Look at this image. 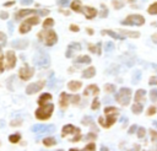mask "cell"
Returning a JSON list of instances; mask_svg holds the SVG:
<instances>
[{"mask_svg": "<svg viewBox=\"0 0 157 151\" xmlns=\"http://www.w3.org/2000/svg\"><path fill=\"white\" fill-rule=\"evenodd\" d=\"M104 113H105V119H104L103 117H101V118H98V123H99L103 128H109V126H112V125L117 122L119 110H118L115 107L109 106V107H105V108H104Z\"/></svg>", "mask_w": 157, "mask_h": 151, "instance_id": "6da1fadb", "label": "cell"}, {"mask_svg": "<svg viewBox=\"0 0 157 151\" xmlns=\"http://www.w3.org/2000/svg\"><path fill=\"white\" fill-rule=\"evenodd\" d=\"M38 39L40 42H43L47 47H52L58 41V36L56 33L53 31V29H48V28H44L43 31H40L38 33Z\"/></svg>", "mask_w": 157, "mask_h": 151, "instance_id": "7a4b0ae2", "label": "cell"}, {"mask_svg": "<svg viewBox=\"0 0 157 151\" xmlns=\"http://www.w3.org/2000/svg\"><path fill=\"white\" fill-rule=\"evenodd\" d=\"M70 5H71V9H72L75 12H83L85 16H86L87 18H90V20L93 18V17H96L97 14H98V11H97L96 9H93V7H90V6L82 7L80 1H72Z\"/></svg>", "mask_w": 157, "mask_h": 151, "instance_id": "3957f363", "label": "cell"}, {"mask_svg": "<svg viewBox=\"0 0 157 151\" xmlns=\"http://www.w3.org/2000/svg\"><path fill=\"white\" fill-rule=\"evenodd\" d=\"M53 110H54L53 103H45V104L40 106V107L36 110V118L39 119V120H45V119L50 118Z\"/></svg>", "mask_w": 157, "mask_h": 151, "instance_id": "277c9868", "label": "cell"}, {"mask_svg": "<svg viewBox=\"0 0 157 151\" xmlns=\"http://www.w3.org/2000/svg\"><path fill=\"white\" fill-rule=\"evenodd\" d=\"M33 63H34V65H37V66H39V68H42V69H45V68L49 66L50 59H49V55H48L45 52L38 50V52L36 53V55L33 56Z\"/></svg>", "mask_w": 157, "mask_h": 151, "instance_id": "5b68a950", "label": "cell"}, {"mask_svg": "<svg viewBox=\"0 0 157 151\" xmlns=\"http://www.w3.org/2000/svg\"><path fill=\"white\" fill-rule=\"evenodd\" d=\"M131 98V90L128 87H121L115 95V101L121 106H128Z\"/></svg>", "mask_w": 157, "mask_h": 151, "instance_id": "8992f818", "label": "cell"}, {"mask_svg": "<svg viewBox=\"0 0 157 151\" xmlns=\"http://www.w3.org/2000/svg\"><path fill=\"white\" fill-rule=\"evenodd\" d=\"M61 135H63V136H67V135L75 136V137H74V142L81 140V131H80V129L76 128V126H74L72 124H66V125H64V126H63Z\"/></svg>", "mask_w": 157, "mask_h": 151, "instance_id": "52a82bcc", "label": "cell"}, {"mask_svg": "<svg viewBox=\"0 0 157 151\" xmlns=\"http://www.w3.org/2000/svg\"><path fill=\"white\" fill-rule=\"evenodd\" d=\"M121 23L128 26H141L145 23V18L141 15H129L125 20L121 21Z\"/></svg>", "mask_w": 157, "mask_h": 151, "instance_id": "ba28073f", "label": "cell"}, {"mask_svg": "<svg viewBox=\"0 0 157 151\" xmlns=\"http://www.w3.org/2000/svg\"><path fill=\"white\" fill-rule=\"evenodd\" d=\"M37 23H39V17H37V16H33V17H29V18H27V20H26L23 23H21V26H20V33L25 34V33L29 32L31 27H32L33 25H37Z\"/></svg>", "mask_w": 157, "mask_h": 151, "instance_id": "9c48e42d", "label": "cell"}, {"mask_svg": "<svg viewBox=\"0 0 157 151\" xmlns=\"http://www.w3.org/2000/svg\"><path fill=\"white\" fill-rule=\"evenodd\" d=\"M31 130L33 133H53L55 131V125L50 124V125H44V124H34Z\"/></svg>", "mask_w": 157, "mask_h": 151, "instance_id": "30bf717a", "label": "cell"}, {"mask_svg": "<svg viewBox=\"0 0 157 151\" xmlns=\"http://www.w3.org/2000/svg\"><path fill=\"white\" fill-rule=\"evenodd\" d=\"M33 74H34L33 68L28 66L27 64L23 65V66L20 69V71H18V75H20V77H21L22 80H28V79H31V77L33 76Z\"/></svg>", "mask_w": 157, "mask_h": 151, "instance_id": "8fae6325", "label": "cell"}, {"mask_svg": "<svg viewBox=\"0 0 157 151\" xmlns=\"http://www.w3.org/2000/svg\"><path fill=\"white\" fill-rule=\"evenodd\" d=\"M43 87H44V81H38V82L29 83V85L26 87V93H27V95H33V93L38 92L39 90H42Z\"/></svg>", "mask_w": 157, "mask_h": 151, "instance_id": "7c38bea8", "label": "cell"}, {"mask_svg": "<svg viewBox=\"0 0 157 151\" xmlns=\"http://www.w3.org/2000/svg\"><path fill=\"white\" fill-rule=\"evenodd\" d=\"M16 65V55L12 50L6 52V68L7 69H13Z\"/></svg>", "mask_w": 157, "mask_h": 151, "instance_id": "4fadbf2b", "label": "cell"}, {"mask_svg": "<svg viewBox=\"0 0 157 151\" xmlns=\"http://www.w3.org/2000/svg\"><path fill=\"white\" fill-rule=\"evenodd\" d=\"M28 41L27 39H16V41H12L11 42V47L15 48V49H26L28 47Z\"/></svg>", "mask_w": 157, "mask_h": 151, "instance_id": "5bb4252c", "label": "cell"}, {"mask_svg": "<svg viewBox=\"0 0 157 151\" xmlns=\"http://www.w3.org/2000/svg\"><path fill=\"white\" fill-rule=\"evenodd\" d=\"M80 49H81V44H80V43L74 42V43L69 44L67 50H66V53H65L66 58H71V56H72V54H74V52H75V50H80Z\"/></svg>", "mask_w": 157, "mask_h": 151, "instance_id": "9a60e30c", "label": "cell"}, {"mask_svg": "<svg viewBox=\"0 0 157 151\" xmlns=\"http://www.w3.org/2000/svg\"><path fill=\"white\" fill-rule=\"evenodd\" d=\"M29 14H38V11H37V10H29V9L20 10L18 12H16V14H15V20H20V18H22V17H25V16L29 15Z\"/></svg>", "mask_w": 157, "mask_h": 151, "instance_id": "2e32d148", "label": "cell"}, {"mask_svg": "<svg viewBox=\"0 0 157 151\" xmlns=\"http://www.w3.org/2000/svg\"><path fill=\"white\" fill-rule=\"evenodd\" d=\"M98 92H99V90H98V87H97L96 85H90V86H87V88L83 91V95H85V96H88V95L92 93V95L97 96Z\"/></svg>", "mask_w": 157, "mask_h": 151, "instance_id": "e0dca14e", "label": "cell"}, {"mask_svg": "<svg viewBox=\"0 0 157 151\" xmlns=\"http://www.w3.org/2000/svg\"><path fill=\"white\" fill-rule=\"evenodd\" d=\"M59 104H60V107H63V108H65V107L69 104V95H67V93H65V92H61V93H60Z\"/></svg>", "mask_w": 157, "mask_h": 151, "instance_id": "ac0fdd59", "label": "cell"}, {"mask_svg": "<svg viewBox=\"0 0 157 151\" xmlns=\"http://www.w3.org/2000/svg\"><path fill=\"white\" fill-rule=\"evenodd\" d=\"M94 74H96V69H94L93 66H90L88 69L83 70V72H82V77H83V79H91V77L94 76Z\"/></svg>", "mask_w": 157, "mask_h": 151, "instance_id": "d6986e66", "label": "cell"}, {"mask_svg": "<svg viewBox=\"0 0 157 151\" xmlns=\"http://www.w3.org/2000/svg\"><path fill=\"white\" fill-rule=\"evenodd\" d=\"M50 99H52V95H50V93H42L40 97L38 98V104H39V106H43V104H45L47 102H49Z\"/></svg>", "mask_w": 157, "mask_h": 151, "instance_id": "ffe728a7", "label": "cell"}, {"mask_svg": "<svg viewBox=\"0 0 157 151\" xmlns=\"http://www.w3.org/2000/svg\"><path fill=\"white\" fill-rule=\"evenodd\" d=\"M75 64H90L91 63V58L88 55H81L78 58H76L74 60Z\"/></svg>", "mask_w": 157, "mask_h": 151, "instance_id": "44dd1931", "label": "cell"}, {"mask_svg": "<svg viewBox=\"0 0 157 151\" xmlns=\"http://www.w3.org/2000/svg\"><path fill=\"white\" fill-rule=\"evenodd\" d=\"M145 96H146V91L145 90H137L136 91V93H135V102L136 103H140L141 101H144L145 99Z\"/></svg>", "mask_w": 157, "mask_h": 151, "instance_id": "7402d4cb", "label": "cell"}, {"mask_svg": "<svg viewBox=\"0 0 157 151\" xmlns=\"http://www.w3.org/2000/svg\"><path fill=\"white\" fill-rule=\"evenodd\" d=\"M101 47H102V43L101 42H98L97 44H88V50L99 55L101 54Z\"/></svg>", "mask_w": 157, "mask_h": 151, "instance_id": "603a6c76", "label": "cell"}, {"mask_svg": "<svg viewBox=\"0 0 157 151\" xmlns=\"http://www.w3.org/2000/svg\"><path fill=\"white\" fill-rule=\"evenodd\" d=\"M81 86H82V83H81L80 81H70V82L67 83V87H69V90H71V91H78Z\"/></svg>", "mask_w": 157, "mask_h": 151, "instance_id": "cb8c5ba5", "label": "cell"}, {"mask_svg": "<svg viewBox=\"0 0 157 151\" xmlns=\"http://www.w3.org/2000/svg\"><path fill=\"white\" fill-rule=\"evenodd\" d=\"M102 34H108V36H110V37H112V38H114V39H120V41H123V39H124V37H123V36H120V34L115 33L114 31H102Z\"/></svg>", "mask_w": 157, "mask_h": 151, "instance_id": "d4e9b609", "label": "cell"}, {"mask_svg": "<svg viewBox=\"0 0 157 151\" xmlns=\"http://www.w3.org/2000/svg\"><path fill=\"white\" fill-rule=\"evenodd\" d=\"M140 80H141V71H140V70H135L134 74H132V80H131V82H132L134 85H136Z\"/></svg>", "mask_w": 157, "mask_h": 151, "instance_id": "484cf974", "label": "cell"}, {"mask_svg": "<svg viewBox=\"0 0 157 151\" xmlns=\"http://www.w3.org/2000/svg\"><path fill=\"white\" fill-rule=\"evenodd\" d=\"M43 144H44L45 146H54V145L56 144V140H55L53 136H49V137H45V139L43 140Z\"/></svg>", "mask_w": 157, "mask_h": 151, "instance_id": "4316f807", "label": "cell"}, {"mask_svg": "<svg viewBox=\"0 0 157 151\" xmlns=\"http://www.w3.org/2000/svg\"><path fill=\"white\" fill-rule=\"evenodd\" d=\"M131 110H132V113H135V114H140V113L142 112V104H141V103H135V104H132Z\"/></svg>", "mask_w": 157, "mask_h": 151, "instance_id": "83f0119b", "label": "cell"}, {"mask_svg": "<svg viewBox=\"0 0 157 151\" xmlns=\"http://www.w3.org/2000/svg\"><path fill=\"white\" fill-rule=\"evenodd\" d=\"M96 150V145L94 144H88L86 145V147L83 150H77V149H70V151H94Z\"/></svg>", "mask_w": 157, "mask_h": 151, "instance_id": "f1b7e54d", "label": "cell"}, {"mask_svg": "<svg viewBox=\"0 0 157 151\" xmlns=\"http://www.w3.org/2000/svg\"><path fill=\"white\" fill-rule=\"evenodd\" d=\"M121 32L125 34V36H129L131 38H137L140 37V33L139 32H132V31H125V29H121Z\"/></svg>", "mask_w": 157, "mask_h": 151, "instance_id": "f546056e", "label": "cell"}, {"mask_svg": "<svg viewBox=\"0 0 157 151\" xmlns=\"http://www.w3.org/2000/svg\"><path fill=\"white\" fill-rule=\"evenodd\" d=\"M104 50H105L107 53L113 52V50H114V43H113V42H107V43L104 44Z\"/></svg>", "mask_w": 157, "mask_h": 151, "instance_id": "4dcf8cb0", "label": "cell"}, {"mask_svg": "<svg viewBox=\"0 0 157 151\" xmlns=\"http://www.w3.org/2000/svg\"><path fill=\"white\" fill-rule=\"evenodd\" d=\"M69 102H71V103H74V104H77V103L80 102V96H77V95L70 96V95H69Z\"/></svg>", "mask_w": 157, "mask_h": 151, "instance_id": "1f68e13d", "label": "cell"}, {"mask_svg": "<svg viewBox=\"0 0 157 151\" xmlns=\"http://www.w3.org/2000/svg\"><path fill=\"white\" fill-rule=\"evenodd\" d=\"M20 139H21L20 134H12V135L9 136V141L10 142H17V141H20Z\"/></svg>", "mask_w": 157, "mask_h": 151, "instance_id": "d6a6232c", "label": "cell"}, {"mask_svg": "<svg viewBox=\"0 0 157 151\" xmlns=\"http://www.w3.org/2000/svg\"><path fill=\"white\" fill-rule=\"evenodd\" d=\"M145 133H146V130H145L144 126H139V128H137V137L142 139V137L145 136Z\"/></svg>", "mask_w": 157, "mask_h": 151, "instance_id": "836d02e7", "label": "cell"}, {"mask_svg": "<svg viewBox=\"0 0 157 151\" xmlns=\"http://www.w3.org/2000/svg\"><path fill=\"white\" fill-rule=\"evenodd\" d=\"M53 25H54L53 18H47V20L43 22V27H44V28H47V27H52Z\"/></svg>", "mask_w": 157, "mask_h": 151, "instance_id": "e575fe53", "label": "cell"}, {"mask_svg": "<svg viewBox=\"0 0 157 151\" xmlns=\"http://www.w3.org/2000/svg\"><path fill=\"white\" fill-rule=\"evenodd\" d=\"M82 124H91V125H93V119H92V117L86 115V117L82 119Z\"/></svg>", "mask_w": 157, "mask_h": 151, "instance_id": "d590c367", "label": "cell"}, {"mask_svg": "<svg viewBox=\"0 0 157 151\" xmlns=\"http://www.w3.org/2000/svg\"><path fill=\"white\" fill-rule=\"evenodd\" d=\"M157 4L155 2V4H152L151 6H150V9H148V14H151V15H156L157 14Z\"/></svg>", "mask_w": 157, "mask_h": 151, "instance_id": "8d00e7d4", "label": "cell"}, {"mask_svg": "<svg viewBox=\"0 0 157 151\" xmlns=\"http://www.w3.org/2000/svg\"><path fill=\"white\" fill-rule=\"evenodd\" d=\"M150 96H151V101H152V102H156V101H157V90H156V88L151 90Z\"/></svg>", "mask_w": 157, "mask_h": 151, "instance_id": "74e56055", "label": "cell"}, {"mask_svg": "<svg viewBox=\"0 0 157 151\" xmlns=\"http://www.w3.org/2000/svg\"><path fill=\"white\" fill-rule=\"evenodd\" d=\"M104 91H105V92H113V91H115V87H114V85H112V83H107V85L104 86Z\"/></svg>", "mask_w": 157, "mask_h": 151, "instance_id": "f35d334b", "label": "cell"}, {"mask_svg": "<svg viewBox=\"0 0 157 151\" xmlns=\"http://www.w3.org/2000/svg\"><path fill=\"white\" fill-rule=\"evenodd\" d=\"M112 4H113V6H114L117 10H119V9H121V7L124 6V1H113Z\"/></svg>", "mask_w": 157, "mask_h": 151, "instance_id": "ab89813d", "label": "cell"}, {"mask_svg": "<svg viewBox=\"0 0 157 151\" xmlns=\"http://www.w3.org/2000/svg\"><path fill=\"white\" fill-rule=\"evenodd\" d=\"M99 107V101H98V98L96 97L94 99H93V102H92V106H91V108L92 109H97Z\"/></svg>", "mask_w": 157, "mask_h": 151, "instance_id": "60d3db41", "label": "cell"}, {"mask_svg": "<svg viewBox=\"0 0 157 151\" xmlns=\"http://www.w3.org/2000/svg\"><path fill=\"white\" fill-rule=\"evenodd\" d=\"M155 113H156V107L155 106H151L148 108V110H147V115H153Z\"/></svg>", "mask_w": 157, "mask_h": 151, "instance_id": "b9f144b4", "label": "cell"}, {"mask_svg": "<svg viewBox=\"0 0 157 151\" xmlns=\"http://www.w3.org/2000/svg\"><path fill=\"white\" fill-rule=\"evenodd\" d=\"M112 69H109V70H107V72H109V74H117V72H119V70H117V65H112L110 66Z\"/></svg>", "mask_w": 157, "mask_h": 151, "instance_id": "7bdbcfd3", "label": "cell"}, {"mask_svg": "<svg viewBox=\"0 0 157 151\" xmlns=\"http://www.w3.org/2000/svg\"><path fill=\"white\" fill-rule=\"evenodd\" d=\"M86 140H94L96 139V134H93V133H90V134H87L86 135V137H85Z\"/></svg>", "mask_w": 157, "mask_h": 151, "instance_id": "ee69618b", "label": "cell"}, {"mask_svg": "<svg viewBox=\"0 0 157 151\" xmlns=\"http://www.w3.org/2000/svg\"><path fill=\"white\" fill-rule=\"evenodd\" d=\"M108 15V11H107V9H105V6L102 4V14H101V16L102 17H105Z\"/></svg>", "mask_w": 157, "mask_h": 151, "instance_id": "f6af8a7d", "label": "cell"}, {"mask_svg": "<svg viewBox=\"0 0 157 151\" xmlns=\"http://www.w3.org/2000/svg\"><path fill=\"white\" fill-rule=\"evenodd\" d=\"M0 41H1V43H2V45L6 43V36L2 33V32H0Z\"/></svg>", "mask_w": 157, "mask_h": 151, "instance_id": "bcb514c9", "label": "cell"}, {"mask_svg": "<svg viewBox=\"0 0 157 151\" xmlns=\"http://www.w3.org/2000/svg\"><path fill=\"white\" fill-rule=\"evenodd\" d=\"M7 27H9L10 34H12V33H13V23H12V22H9V23H7Z\"/></svg>", "mask_w": 157, "mask_h": 151, "instance_id": "7dc6e473", "label": "cell"}, {"mask_svg": "<svg viewBox=\"0 0 157 151\" xmlns=\"http://www.w3.org/2000/svg\"><path fill=\"white\" fill-rule=\"evenodd\" d=\"M136 129H137V125H136V124H134V125H131V126H130V129L128 130V133H129V134H132Z\"/></svg>", "mask_w": 157, "mask_h": 151, "instance_id": "c3c4849f", "label": "cell"}, {"mask_svg": "<svg viewBox=\"0 0 157 151\" xmlns=\"http://www.w3.org/2000/svg\"><path fill=\"white\" fill-rule=\"evenodd\" d=\"M150 85H156L157 83V77L156 76H152L151 79H150V82H148Z\"/></svg>", "mask_w": 157, "mask_h": 151, "instance_id": "681fc988", "label": "cell"}, {"mask_svg": "<svg viewBox=\"0 0 157 151\" xmlns=\"http://www.w3.org/2000/svg\"><path fill=\"white\" fill-rule=\"evenodd\" d=\"M21 123H22V120H21V119H17V120H12V122H11V125H12V126H16V125H20Z\"/></svg>", "mask_w": 157, "mask_h": 151, "instance_id": "f907efd6", "label": "cell"}, {"mask_svg": "<svg viewBox=\"0 0 157 151\" xmlns=\"http://www.w3.org/2000/svg\"><path fill=\"white\" fill-rule=\"evenodd\" d=\"M4 71V60H2V56L0 54V72Z\"/></svg>", "mask_w": 157, "mask_h": 151, "instance_id": "816d5d0a", "label": "cell"}, {"mask_svg": "<svg viewBox=\"0 0 157 151\" xmlns=\"http://www.w3.org/2000/svg\"><path fill=\"white\" fill-rule=\"evenodd\" d=\"M50 88H54V74L50 75Z\"/></svg>", "mask_w": 157, "mask_h": 151, "instance_id": "f5cc1de1", "label": "cell"}, {"mask_svg": "<svg viewBox=\"0 0 157 151\" xmlns=\"http://www.w3.org/2000/svg\"><path fill=\"white\" fill-rule=\"evenodd\" d=\"M70 29H71V31H74V32H77L80 28H78L76 25H71V26H70Z\"/></svg>", "mask_w": 157, "mask_h": 151, "instance_id": "db71d44e", "label": "cell"}, {"mask_svg": "<svg viewBox=\"0 0 157 151\" xmlns=\"http://www.w3.org/2000/svg\"><path fill=\"white\" fill-rule=\"evenodd\" d=\"M60 6H69V1H59L58 2Z\"/></svg>", "mask_w": 157, "mask_h": 151, "instance_id": "11a10c76", "label": "cell"}, {"mask_svg": "<svg viewBox=\"0 0 157 151\" xmlns=\"http://www.w3.org/2000/svg\"><path fill=\"white\" fill-rule=\"evenodd\" d=\"M0 17L1 18H7L9 15H7V12H0Z\"/></svg>", "mask_w": 157, "mask_h": 151, "instance_id": "9f6ffc18", "label": "cell"}, {"mask_svg": "<svg viewBox=\"0 0 157 151\" xmlns=\"http://www.w3.org/2000/svg\"><path fill=\"white\" fill-rule=\"evenodd\" d=\"M150 133H151V136H152V140L155 141V140H156V131H155V130H151Z\"/></svg>", "mask_w": 157, "mask_h": 151, "instance_id": "6f0895ef", "label": "cell"}, {"mask_svg": "<svg viewBox=\"0 0 157 151\" xmlns=\"http://www.w3.org/2000/svg\"><path fill=\"white\" fill-rule=\"evenodd\" d=\"M21 4H22V5H29V4H32V1H31V0H29V1L26 0V1H21Z\"/></svg>", "mask_w": 157, "mask_h": 151, "instance_id": "680465c9", "label": "cell"}, {"mask_svg": "<svg viewBox=\"0 0 157 151\" xmlns=\"http://www.w3.org/2000/svg\"><path fill=\"white\" fill-rule=\"evenodd\" d=\"M13 4H15L13 1H6L4 5H5V6H11V5H13Z\"/></svg>", "mask_w": 157, "mask_h": 151, "instance_id": "91938a15", "label": "cell"}, {"mask_svg": "<svg viewBox=\"0 0 157 151\" xmlns=\"http://www.w3.org/2000/svg\"><path fill=\"white\" fill-rule=\"evenodd\" d=\"M4 125H5V120H2V119H1V120H0V128H2Z\"/></svg>", "mask_w": 157, "mask_h": 151, "instance_id": "94428289", "label": "cell"}, {"mask_svg": "<svg viewBox=\"0 0 157 151\" xmlns=\"http://www.w3.org/2000/svg\"><path fill=\"white\" fill-rule=\"evenodd\" d=\"M101 151H109V150H108L105 146H102V147H101Z\"/></svg>", "mask_w": 157, "mask_h": 151, "instance_id": "6125c7cd", "label": "cell"}, {"mask_svg": "<svg viewBox=\"0 0 157 151\" xmlns=\"http://www.w3.org/2000/svg\"><path fill=\"white\" fill-rule=\"evenodd\" d=\"M87 33H90V34H92V33H93V31H92V29H88V28H87Z\"/></svg>", "mask_w": 157, "mask_h": 151, "instance_id": "be15d7a7", "label": "cell"}, {"mask_svg": "<svg viewBox=\"0 0 157 151\" xmlns=\"http://www.w3.org/2000/svg\"><path fill=\"white\" fill-rule=\"evenodd\" d=\"M58 151H64V150H58Z\"/></svg>", "mask_w": 157, "mask_h": 151, "instance_id": "e7e4bbea", "label": "cell"}]
</instances>
